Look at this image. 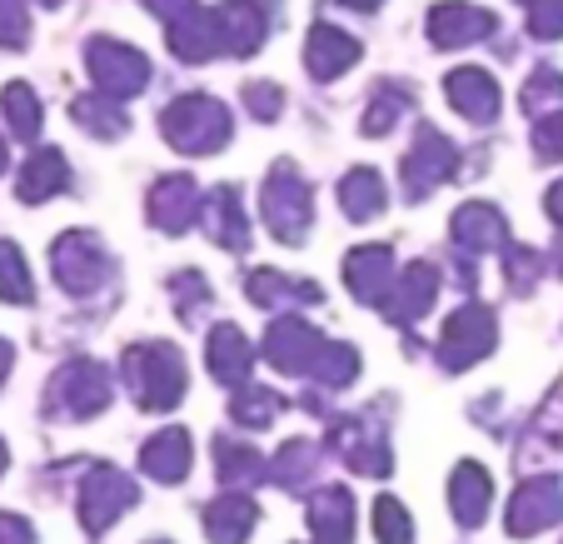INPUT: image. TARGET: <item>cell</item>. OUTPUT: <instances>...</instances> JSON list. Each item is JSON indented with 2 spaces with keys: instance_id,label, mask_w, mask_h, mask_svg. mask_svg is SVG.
<instances>
[{
  "instance_id": "1",
  "label": "cell",
  "mask_w": 563,
  "mask_h": 544,
  "mask_svg": "<svg viewBox=\"0 0 563 544\" xmlns=\"http://www.w3.org/2000/svg\"><path fill=\"white\" fill-rule=\"evenodd\" d=\"M159 130H165V140H170L175 150H185V155H210V150H220L224 140H230V110L214 96H180L165 106Z\"/></svg>"
},
{
  "instance_id": "2",
  "label": "cell",
  "mask_w": 563,
  "mask_h": 544,
  "mask_svg": "<svg viewBox=\"0 0 563 544\" xmlns=\"http://www.w3.org/2000/svg\"><path fill=\"white\" fill-rule=\"evenodd\" d=\"M125 380L145 410H170L185 395V365L170 345H130Z\"/></svg>"
},
{
  "instance_id": "3",
  "label": "cell",
  "mask_w": 563,
  "mask_h": 544,
  "mask_svg": "<svg viewBox=\"0 0 563 544\" xmlns=\"http://www.w3.org/2000/svg\"><path fill=\"white\" fill-rule=\"evenodd\" d=\"M86 70H90V80H96L100 96H110V100H130V96H140V90L150 86L145 55L130 51V45H120V41H106V35L90 41Z\"/></svg>"
},
{
  "instance_id": "4",
  "label": "cell",
  "mask_w": 563,
  "mask_h": 544,
  "mask_svg": "<svg viewBox=\"0 0 563 544\" xmlns=\"http://www.w3.org/2000/svg\"><path fill=\"white\" fill-rule=\"evenodd\" d=\"M55 280H60L70 295H90V290L100 285V280H110V255L100 250L96 236H80V230H70V236L55 240Z\"/></svg>"
},
{
  "instance_id": "5",
  "label": "cell",
  "mask_w": 563,
  "mask_h": 544,
  "mask_svg": "<svg viewBox=\"0 0 563 544\" xmlns=\"http://www.w3.org/2000/svg\"><path fill=\"white\" fill-rule=\"evenodd\" d=\"M265 215H269V230L289 246H299L309 230V185L299 181L289 165H279L265 185Z\"/></svg>"
},
{
  "instance_id": "6",
  "label": "cell",
  "mask_w": 563,
  "mask_h": 544,
  "mask_svg": "<svg viewBox=\"0 0 563 544\" xmlns=\"http://www.w3.org/2000/svg\"><path fill=\"white\" fill-rule=\"evenodd\" d=\"M454 145H449L439 130H419L415 135V145H409V155H405V195L409 200H424L434 185H444V181H454Z\"/></svg>"
},
{
  "instance_id": "7",
  "label": "cell",
  "mask_w": 563,
  "mask_h": 544,
  "mask_svg": "<svg viewBox=\"0 0 563 544\" xmlns=\"http://www.w3.org/2000/svg\"><path fill=\"white\" fill-rule=\"evenodd\" d=\"M489 350H494V315L484 305H464L454 320L444 325L439 360H444L449 370H464V365H474L478 355H489Z\"/></svg>"
},
{
  "instance_id": "8",
  "label": "cell",
  "mask_w": 563,
  "mask_h": 544,
  "mask_svg": "<svg viewBox=\"0 0 563 544\" xmlns=\"http://www.w3.org/2000/svg\"><path fill=\"white\" fill-rule=\"evenodd\" d=\"M51 405L60 410V415H96V410H106L110 405L106 370H100V365H90V360L60 370V374H55V384H51Z\"/></svg>"
},
{
  "instance_id": "9",
  "label": "cell",
  "mask_w": 563,
  "mask_h": 544,
  "mask_svg": "<svg viewBox=\"0 0 563 544\" xmlns=\"http://www.w3.org/2000/svg\"><path fill=\"white\" fill-rule=\"evenodd\" d=\"M130 504H135V485H130L115 465H96L86 490H80V520H86L90 530H106V524L115 520L120 510H130Z\"/></svg>"
},
{
  "instance_id": "10",
  "label": "cell",
  "mask_w": 563,
  "mask_h": 544,
  "mask_svg": "<svg viewBox=\"0 0 563 544\" xmlns=\"http://www.w3.org/2000/svg\"><path fill=\"white\" fill-rule=\"evenodd\" d=\"M269 15L255 0H224L214 11V35H220V55H255L265 45Z\"/></svg>"
},
{
  "instance_id": "11",
  "label": "cell",
  "mask_w": 563,
  "mask_h": 544,
  "mask_svg": "<svg viewBox=\"0 0 563 544\" xmlns=\"http://www.w3.org/2000/svg\"><path fill=\"white\" fill-rule=\"evenodd\" d=\"M553 520H563V485L559 480H533L514 494L509 504V534L529 540V534L549 530Z\"/></svg>"
},
{
  "instance_id": "12",
  "label": "cell",
  "mask_w": 563,
  "mask_h": 544,
  "mask_svg": "<svg viewBox=\"0 0 563 544\" xmlns=\"http://www.w3.org/2000/svg\"><path fill=\"white\" fill-rule=\"evenodd\" d=\"M444 96H449V106H454L464 120H474V126H484V120L499 116V86H494V75H484L478 65H459V70H449Z\"/></svg>"
},
{
  "instance_id": "13",
  "label": "cell",
  "mask_w": 563,
  "mask_h": 544,
  "mask_svg": "<svg viewBox=\"0 0 563 544\" xmlns=\"http://www.w3.org/2000/svg\"><path fill=\"white\" fill-rule=\"evenodd\" d=\"M360 55H364L360 41H354V35H344L340 25H330V21H319L314 31H309V41H305V65H309V75H314V80H340V75L350 70Z\"/></svg>"
},
{
  "instance_id": "14",
  "label": "cell",
  "mask_w": 563,
  "mask_h": 544,
  "mask_svg": "<svg viewBox=\"0 0 563 544\" xmlns=\"http://www.w3.org/2000/svg\"><path fill=\"white\" fill-rule=\"evenodd\" d=\"M150 215H155V225H165L170 236L190 230V220L200 215V185H195L190 175H165V181L150 191Z\"/></svg>"
},
{
  "instance_id": "15",
  "label": "cell",
  "mask_w": 563,
  "mask_h": 544,
  "mask_svg": "<svg viewBox=\"0 0 563 544\" xmlns=\"http://www.w3.org/2000/svg\"><path fill=\"white\" fill-rule=\"evenodd\" d=\"M494 31V15L478 11V6H434L429 11V41L459 51V45H474Z\"/></svg>"
},
{
  "instance_id": "16",
  "label": "cell",
  "mask_w": 563,
  "mask_h": 544,
  "mask_svg": "<svg viewBox=\"0 0 563 544\" xmlns=\"http://www.w3.org/2000/svg\"><path fill=\"white\" fill-rule=\"evenodd\" d=\"M200 220H205V230H210V240H220L224 250H245L250 220H245V205H240V195H234L230 185L200 195Z\"/></svg>"
},
{
  "instance_id": "17",
  "label": "cell",
  "mask_w": 563,
  "mask_h": 544,
  "mask_svg": "<svg viewBox=\"0 0 563 544\" xmlns=\"http://www.w3.org/2000/svg\"><path fill=\"white\" fill-rule=\"evenodd\" d=\"M269 360L279 365V370H314L319 350H324V335L309 330L305 320H279L275 330H269Z\"/></svg>"
},
{
  "instance_id": "18",
  "label": "cell",
  "mask_w": 563,
  "mask_h": 544,
  "mask_svg": "<svg viewBox=\"0 0 563 544\" xmlns=\"http://www.w3.org/2000/svg\"><path fill=\"white\" fill-rule=\"evenodd\" d=\"M65 185H70V165H65L60 150H35L31 161H25L21 181H15V195H21L25 205H41V200H51V195H60Z\"/></svg>"
},
{
  "instance_id": "19",
  "label": "cell",
  "mask_w": 563,
  "mask_h": 544,
  "mask_svg": "<svg viewBox=\"0 0 563 544\" xmlns=\"http://www.w3.org/2000/svg\"><path fill=\"white\" fill-rule=\"evenodd\" d=\"M344 275H350L354 295L369 300V305H384V295L394 290V260L384 246H369V250H354L350 265H344Z\"/></svg>"
},
{
  "instance_id": "20",
  "label": "cell",
  "mask_w": 563,
  "mask_h": 544,
  "mask_svg": "<svg viewBox=\"0 0 563 544\" xmlns=\"http://www.w3.org/2000/svg\"><path fill=\"white\" fill-rule=\"evenodd\" d=\"M170 45H175V55H185V61H214V55H220L214 11L190 6L185 15H175V21H170Z\"/></svg>"
},
{
  "instance_id": "21",
  "label": "cell",
  "mask_w": 563,
  "mask_h": 544,
  "mask_svg": "<svg viewBox=\"0 0 563 544\" xmlns=\"http://www.w3.org/2000/svg\"><path fill=\"white\" fill-rule=\"evenodd\" d=\"M489 470H478V465H459L454 470V494H449V504H454V520L464 524V530H474V524H484V514H489Z\"/></svg>"
},
{
  "instance_id": "22",
  "label": "cell",
  "mask_w": 563,
  "mask_h": 544,
  "mask_svg": "<svg viewBox=\"0 0 563 544\" xmlns=\"http://www.w3.org/2000/svg\"><path fill=\"white\" fill-rule=\"evenodd\" d=\"M205 524H210L214 544H240L250 534V524H255V500L250 494H220V500L205 510Z\"/></svg>"
},
{
  "instance_id": "23",
  "label": "cell",
  "mask_w": 563,
  "mask_h": 544,
  "mask_svg": "<svg viewBox=\"0 0 563 544\" xmlns=\"http://www.w3.org/2000/svg\"><path fill=\"white\" fill-rule=\"evenodd\" d=\"M454 240L464 250H494L504 246V215L494 210V205H464V210L454 215Z\"/></svg>"
},
{
  "instance_id": "24",
  "label": "cell",
  "mask_w": 563,
  "mask_h": 544,
  "mask_svg": "<svg viewBox=\"0 0 563 544\" xmlns=\"http://www.w3.org/2000/svg\"><path fill=\"white\" fill-rule=\"evenodd\" d=\"M145 470L155 475V480H185L190 475V435L185 429H165V435H155L145 445Z\"/></svg>"
},
{
  "instance_id": "25",
  "label": "cell",
  "mask_w": 563,
  "mask_h": 544,
  "mask_svg": "<svg viewBox=\"0 0 563 544\" xmlns=\"http://www.w3.org/2000/svg\"><path fill=\"white\" fill-rule=\"evenodd\" d=\"M210 370H214V380H224V384H240L250 374V345L234 325H220V330L210 335Z\"/></svg>"
},
{
  "instance_id": "26",
  "label": "cell",
  "mask_w": 563,
  "mask_h": 544,
  "mask_svg": "<svg viewBox=\"0 0 563 544\" xmlns=\"http://www.w3.org/2000/svg\"><path fill=\"white\" fill-rule=\"evenodd\" d=\"M340 205L350 220H374L384 210V181L374 171H350L340 185Z\"/></svg>"
},
{
  "instance_id": "27",
  "label": "cell",
  "mask_w": 563,
  "mask_h": 544,
  "mask_svg": "<svg viewBox=\"0 0 563 544\" xmlns=\"http://www.w3.org/2000/svg\"><path fill=\"white\" fill-rule=\"evenodd\" d=\"M75 120L90 130V135H100V140H115V135H125L130 130V116H125V106L120 100H110V96H86V100H75Z\"/></svg>"
},
{
  "instance_id": "28",
  "label": "cell",
  "mask_w": 563,
  "mask_h": 544,
  "mask_svg": "<svg viewBox=\"0 0 563 544\" xmlns=\"http://www.w3.org/2000/svg\"><path fill=\"white\" fill-rule=\"evenodd\" d=\"M0 116H5L11 135L35 140V130H41V100H35V90L25 80H15V86L0 90Z\"/></svg>"
},
{
  "instance_id": "29",
  "label": "cell",
  "mask_w": 563,
  "mask_h": 544,
  "mask_svg": "<svg viewBox=\"0 0 563 544\" xmlns=\"http://www.w3.org/2000/svg\"><path fill=\"white\" fill-rule=\"evenodd\" d=\"M549 459H563V390L549 410H539L529 435V465H549Z\"/></svg>"
},
{
  "instance_id": "30",
  "label": "cell",
  "mask_w": 563,
  "mask_h": 544,
  "mask_svg": "<svg viewBox=\"0 0 563 544\" xmlns=\"http://www.w3.org/2000/svg\"><path fill=\"white\" fill-rule=\"evenodd\" d=\"M31 270H25L21 250L15 246H0V300H15V305H25L31 300Z\"/></svg>"
},
{
  "instance_id": "31",
  "label": "cell",
  "mask_w": 563,
  "mask_h": 544,
  "mask_svg": "<svg viewBox=\"0 0 563 544\" xmlns=\"http://www.w3.org/2000/svg\"><path fill=\"white\" fill-rule=\"evenodd\" d=\"M409 110V96L399 86H379V96H374L369 116H364V135H384V130L394 126V120Z\"/></svg>"
},
{
  "instance_id": "32",
  "label": "cell",
  "mask_w": 563,
  "mask_h": 544,
  "mask_svg": "<svg viewBox=\"0 0 563 544\" xmlns=\"http://www.w3.org/2000/svg\"><path fill=\"white\" fill-rule=\"evenodd\" d=\"M374 534H379V544H409V534H415V524H409L405 504L389 500L384 494L379 504H374Z\"/></svg>"
},
{
  "instance_id": "33",
  "label": "cell",
  "mask_w": 563,
  "mask_h": 544,
  "mask_svg": "<svg viewBox=\"0 0 563 544\" xmlns=\"http://www.w3.org/2000/svg\"><path fill=\"white\" fill-rule=\"evenodd\" d=\"M31 41V15H25L21 0H0V45L5 51H25Z\"/></svg>"
},
{
  "instance_id": "34",
  "label": "cell",
  "mask_w": 563,
  "mask_h": 544,
  "mask_svg": "<svg viewBox=\"0 0 563 544\" xmlns=\"http://www.w3.org/2000/svg\"><path fill=\"white\" fill-rule=\"evenodd\" d=\"M533 150L543 161H563V106L549 116H533Z\"/></svg>"
},
{
  "instance_id": "35",
  "label": "cell",
  "mask_w": 563,
  "mask_h": 544,
  "mask_svg": "<svg viewBox=\"0 0 563 544\" xmlns=\"http://www.w3.org/2000/svg\"><path fill=\"white\" fill-rule=\"evenodd\" d=\"M279 415V395H269V390H255V384H250L245 395L234 400V420H240V425H269V420Z\"/></svg>"
},
{
  "instance_id": "36",
  "label": "cell",
  "mask_w": 563,
  "mask_h": 544,
  "mask_svg": "<svg viewBox=\"0 0 563 544\" xmlns=\"http://www.w3.org/2000/svg\"><path fill=\"white\" fill-rule=\"evenodd\" d=\"M529 31L539 41H559L563 35V0H529Z\"/></svg>"
},
{
  "instance_id": "37",
  "label": "cell",
  "mask_w": 563,
  "mask_h": 544,
  "mask_svg": "<svg viewBox=\"0 0 563 544\" xmlns=\"http://www.w3.org/2000/svg\"><path fill=\"white\" fill-rule=\"evenodd\" d=\"M245 106L255 120H275L279 110H285V96H279V86H265V80H260V86L245 90Z\"/></svg>"
},
{
  "instance_id": "38",
  "label": "cell",
  "mask_w": 563,
  "mask_h": 544,
  "mask_svg": "<svg viewBox=\"0 0 563 544\" xmlns=\"http://www.w3.org/2000/svg\"><path fill=\"white\" fill-rule=\"evenodd\" d=\"M0 544H35L31 524L15 520V514H0Z\"/></svg>"
},
{
  "instance_id": "39",
  "label": "cell",
  "mask_w": 563,
  "mask_h": 544,
  "mask_svg": "<svg viewBox=\"0 0 563 544\" xmlns=\"http://www.w3.org/2000/svg\"><path fill=\"white\" fill-rule=\"evenodd\" d=\"M145 6H150V11H155V15H165V21H175V15H185V11H190L195 0H145Z\"/></svg>"
},
{
  "instance_id": "40",
  "label": "cell",
  "mask_w": 563,
  "mask_h": 544,
  "mask_svg": "<svg viewBox=\"0 0 563 544\" xmlns=\"http://www.w3.org/2000/svg\"><path fill=\"white\" fill-rule=\"evenodd\" d=\"M549 215H553V220L563 225V181H559V185H553V191H549Z\"/></svg>"
},
{
  "instance_id": "41",
  "label": "cell",
  "mask_w": 563,
  "mask_h": 544,
  "mask_svg": "<svg viewBox=\"0 0 563 544\" xmlns=\"http://www.w3.org/2000/svg\"><path fill=\"white\" fill-rule=\"evenodd\" d=\"M340 6H350V11H379L384 0H340Z\"/></svg>"
},
{
  "instance_id": "42",
  "label": "cell",
  "mask_w": 563,
  "mask_h": 544,
  "mask_svg": "<svg viewBox=\"0 0 563 544\" xmlns=\"http://www.w3.org/2000/svg\"><path fill=\"white\" fill-rule=\"evenodd\" d=\"M5 370H11V345L0 340V384H5Z\"/></svg>"
},
{
  "instance_id": "43",
  "label": "cell",
  "mask_w": 563,
  "mask_h": 544,
  "mask_svg": "<svg viewBox=\"0 0 563 544\" xmlns=\"http://www.w3.org/2000/svg\"><path fill=\"white\" fill-rule=\"evenodd\" d=\"M41 6H45V11H55V6H65V0H41Z\"/></svg>"
},
{
  "instance_id": "44",
  "label": "cell",
  "mask_w": 563,
  "mask_h": 544,
  "mask_svg": "<svg viewBox=\"0 0 563 544\" xmlns=\"http://www.w3.org/2000/svg\"><path fill=\"white\" fill-rule=\"evenodd\" d=\"M0 171H5V140H0Z\"/></svg>"
},
{
  "instance_id": "45",
  "label": "cell",
  "mask_w": 563,
  "mask_h": 544,
  "mask_svg": "<svg viewBox=\"0 0 563 544\" xmlns=\"http://www.w3.org/2000/svg\"><path fill=\"white\" fill-rule=\"evenodd\" d=\"M0 470H5V445H0Z\"/></svg>"
}]
</instances>
